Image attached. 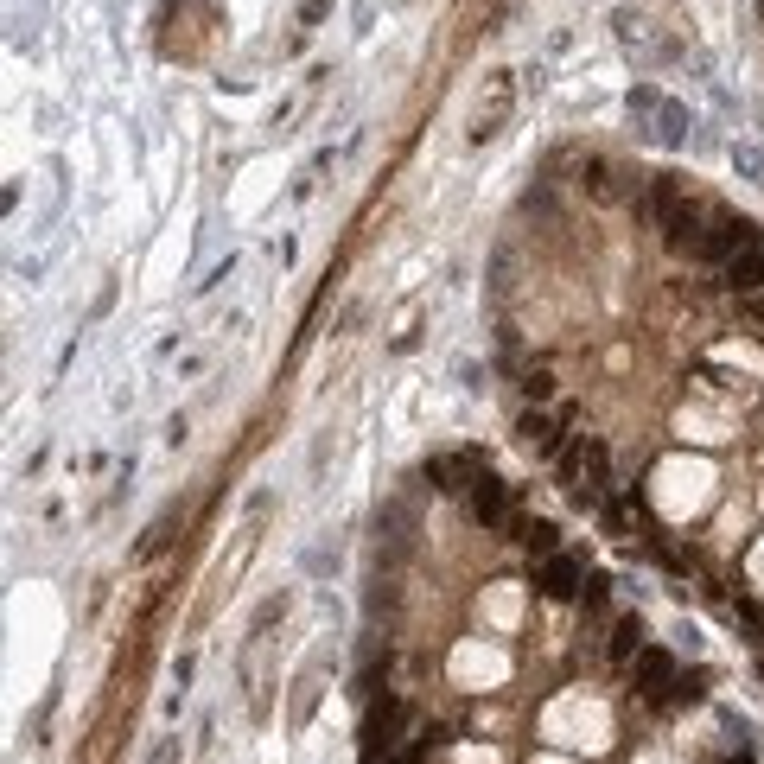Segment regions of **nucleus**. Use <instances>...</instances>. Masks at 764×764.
Segmentation results:
<instances>
[{"label":"nucleus","instance_id":"1","mask_svg":"<svg viewBox=\"0 0 764 764\" xmlns=\"http://www.w3.org/2000/svg\"><path fill=\"white\" fill-rule=\"evenodd\" d=\"M631 115H637V128H644V141H656V147H688L694 115L675 96H663L656 83H637V90H631Z\"/></svg>","mask_w":764,"mask_h":764},{"label":"nucleus","instance_id":"2","mask_svg":"<svg viewBox=\"0 0 764 764\" xmlns=\"http://www.w3.org/2000/svg\"><path fill=\"white\" fill-rule=\"evenodd\" d=\"M408 701H382V707H370V720H363V752H395L402 745V733H408Z\"/></svg>","mask_w":764,"mask_h":764},{"label":"nucleus","instance_id":"3","mask_svg":"<svg viewBox=\"0 0 764 764\" xmlns=\"http://www.w3.org/2000/svg\"><path fill=\"white\" fill-rule=\"evenodd\" d=\"M472 516L484 529H510L516 516H510V484L503 478H491V472H478L472 478Z\"/></svg>","mask_w":764,"mask_h":764},{"label":"nucleus","instance_id":"4","mask_svg":"<svg viewBox=\"0 0 764 764\" xmlns=\"http://www.w3.org/2000/svg\"><path fill=\"white\" fill-rule=\"evenodd\" d=\"M535 586H542L548 599H580V593H586V567L573 561V554H548V561H542V580H535Z\"/></svg>","mask_w":764,"mask_h":764},{"label":"nucleus","instance_id":"5","mask_svg":"<svg viewBox=\"0 0 764 764\" xmlns=\"http://www.w3.org/2000/svg\"><path fill=\"white\" fill-rule=\"evenodd\" d=\"M739 249H764L758 223L752 217H714V236H707V255H739Z\"/></svg>","mask_w":764,"mask_h":764},{"label":"nucleus","instance_id":"6","mask_svg":"<svg viewBox=\"0 0 764 764\" xmlns=\"http://www.w3.org/2000/svg\"><path fill=\"white\" fill-rule=\"evenodd\" d=\"M516 433H523V446L535 459H554L561 453V414H542V408H529L523 421H516Z\"/></svg>","mask_w":764,"mask_h":764},{"label":"nucleus","instance_id":"7","mask_svg":"<svg viewBox=\"0 0 764 764\" xmlns=\"http://www.w3.org/2000/svg\"><path fill=\"white\" fill-rule=\"evenodd\" d=\"M427 478H433V491H472V478H478V453H446V459H427Z\"/></svg>","mask_w":764,"mask_h":764},{"label":"nucleus","instance_id":"8","mask_svg":"<svg viewBox=\"0 0 764 764\" xmlns=\"http://www.w3.org/2000/svg\"><path fill=\"white\" fill-rule=\"evenodd\" d=\"M631 669H637V688H650V694H669V682H675V656L650 650V644L631 656Z\"/></svg>","mask_w":764,"mask_h":764},{"label":"nucleus","instance_id":"9","mask_svg":"<svg viewBox=\"0 0 764 764\" xmlns=\"http://www.w3.org/2000/svg\"><path fill=\"white\" fill-rule=\"evenodd\" d=\"M726 287H733V293H764V249L726 255Z\"/></svg>","mask_w":764,"mask_h":764},{"label":"nucleus","instance_id":"10","mask_svg":"<svg viewBox=\"0 0 764 764\" xmlns=\"http://www.w3.org/2000/svg\"><path fill=\"white\" fill-rule=\"evenodd\" d=\"M637 650H644V624H637V618H618V624H612V656H618V663H631Z\"/></svg>","mask_w":764,"mask_h":764},{"label":"nucleus","instance_id":"11","mask_svg":"<svg viewBox=\"0 0 764 764\" xmlns=\"http://www.w3.org/2000/svg\"><path fill=\"white\" fill-rule=\"evenodd\" d=\"M733 166H739V179H745V185H758V191H764V147L733 141Z\"/></svg>","mask_w":764,"mask_h":764},{"label":"nucleus","instance_id":"12","mask_svg":"<svg viewBox=\"0 0 764 764\" xmlns=\"http://www.w3.org/2000/svg\"><path fill=\"white\" fill-rule=\"evenodd\" d=\"M516 542H529V548H542V554H554V529H548V523H529L523 535H516Z\"/></svg>","mask_w":764,"mask_h":764},{"label":"nucleus","instance_id":"13","mask_svg":"<svg viewBox=\"0 0 764 764\" xmlns=\"http://www.w3.org/2000/svg\"><path fill=\"white\" fill-rule=\"evenodd\" d=\"M701 675H688V682H669V701H701Z\"/></svg>","mask_w":764,"mask_h":764},{"label":"nucleus","instance_id":"14","mask_svg":"<svg viewBox=\"0 0 764 764\" xmlns=\"http://www.w3.org/2000/svg\"><path fill=\"white\" fill-rule=\"evenodd\" d=\"M172 758H179V745H172V739H160V745L147 752V764H172Z\"/></svg>","mask_w":764,"mask_h":764},{"label":"nucleus","instance_id":"15","mask_svg":"<svg viewBox=\"0 0 764 764\" xmlns=\"http://www.w3.org/2000/svg\"><path fill=\"white\" fill-rule=\"evenodd\" d=\"M752 319H764V293H758V300H752Z\"/></svg>","mask_w":764,"mask_h":764}]
</instances>
